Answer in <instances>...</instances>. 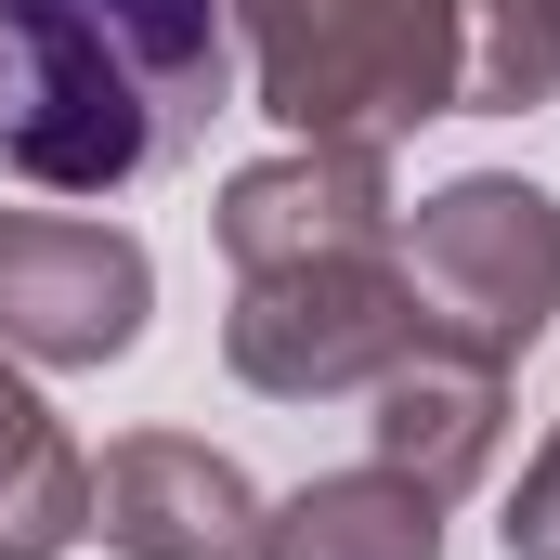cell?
<instances>
[{"label": "cell", "mask_w": 560, "mask_h": 560, "mask_svg": "<svg viewBox=\"0 0 560 560\" xmlns=\"http://www.w3.org/2000/svg\"><path fill=\"white\" fill-rule=\"evenodd\" d=\"M209 235H222L235 275H287V261L392 248V235H405V209H392V156H378V143H287V156H261V170L222 183Z\"/></svg>", "instance_id": "8992f818"}, {"label": "cell", "mask_w": 560, "mask_h": 560, "mask_svg": "<svg viewBox=\"0 0 560 560\" xmlns=\"http://www.w3.org/2000/svg\"><path fill=\"white\" fill-rule=\"evenodd\" d=\"M156 313V261L118 222L0 209V352L13 365H118Z\"/></svg>", "instance_id": "5b68a950"}, {"label": "cell", "mask_w": 560, "mask_h": 560, "mask_svg": "<svg viewBox=\"0 0 560 560\" xmlns=\"http://www.w3.org/2000/svg\"><path fill=\"white\" fill-rule=\"evenodd\" d=\"M79 535H92V456L0 365V560H66Z\"/></svg>", "instance_id": "30bf717a"}, {"label": "cell", "mask_w": 560, "mask_h": 560, "mask_svg": "<svg viewBox=\"0 0 560 560\" xmlns=\"http://www.w3.org/2000/svg\"><path fill=\"white\" fill-rule=\"evenodd\" d=\"M560 105V0H456V118Z\"/></svg>", "instance_id": "8fae6325"}, {"label": "cell", "mask_w": 560, "mask_h": 560, "mask_svg": "<svg viewBox=\"0 0 560 560\" xmlns=\"http://www.w3.org/2000/svg\"><path fill=\"white\" fill-rule=\"evenodd\" d=\"M222 105V0H0V170L39 196H118L196 156Z\"/></svg>", "instance_id": "6da1fadb"}, {"label": "cell", "mask_w": 560, "mask_h": 560, "mask_svg": "<svg viewBox=\"0 0 560 560\" xmlns=\"http://www.w3.org/2000/svg\"><path fill=\"white\" fill-rule=\"evenodd\" d=\"M261 560H443V495H418L405 469H326L261 509Z\"/></svg>", "instance_id": "9c48e42d"}, {"label": "cell", "mask_w": 560, "mask_h": 560, "mask_svg": "<svg viewBox=\"0 0 560 560\" xmlns=\"http://www.w3.org/2000/svg\"><path fill=\"white\" fill-rule=\"evenodd\" d=\"M430 339L418 287L392 248H352V261H287V275H235L222 313V365L275 405H339V392H378L405 352Z\"/></svg>", "instance_id": "277c9868"}, {"label": "cell", "mask_w": 560, "mask_h": 560, "mask_svg": "<svg viewBox=\"0 0 560 560\" xmlns=\"http://www.w3.org/2000/svg\"><path fill=\"white\" fill-rule=\"evenodd\" d=\"M92 535L118 560H261V495L222 443L183 430H131L92 469Z\"/></svg>", "instance_id": "52a82bcc"}, {"label": "cell", "mask_w": 560, "mask_h": 560, "mask_svg": "<svg viewBox=\"0 0 560 560\" xmlns=\"http://www.w3.org/2000/svg\"><path fill=\"white\" fill-rule=\"evenodd\" d=\"M509 560H560V430L535 443V469H522V495H509Z\"/></svg>", "instance_id": "7c38bea8"}, {"label": "cell", "mask_w": 560, "mask_h": 560, "mask_svg": "<svg viewBox=\"0 0 560 560\" xmlns=\"http://www.w3.org/2000/svg\"><path fill=\"white\" fill-rule=\"evenodd\" d=\"M392 261L418 287L430 339L443 352H482V365H522L560 313V196L522 183V170H469L405 209Z\"/></svg>", "instance_id": "7a4b0ae2"}, {"label": "cell", "mask_w": 560, "mask_h": 560, "mask_svg": "<svg viewBox=\"0 0 560 560\" xmlns=\"http://www.w3.org/2000/svg\"><path fill=\"white\" fill-rule=\"evenodd\" d=\"M365 405H378V469H405L418 495H469L495 469V430H509V365L418 339Z\"/></svg>", "instance_id": "ba28073f"}, {"label": "cell", "mask_w": 560, "mask_h": 560, "mask_svg": "<svg viewBox=\"0 0 560 560\" xmlns=\"http://www.w3.org/2000/svg\"><path fill=\"white\" fill-rule=\"evenodd\" d=\"M287 143H392L456 118V0H313L300 52L248 79Z\"/></svg>", "instance_id": "3957f363"}]
</instances>
